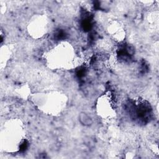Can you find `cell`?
<instances>
[{
	"mask_svg": "<svg viewBox=\"0 0 159 159\" xmlns=\"http://www.w3.org/2000/svg\"><path fill=\"white\" fill-rule=\"evenodd\" d=\"M79 121L85 127L91 126L93 124V119L92 118L86 113L85 112H81L78 116Z\"/></svg>",
	"mask_w": 159,
	"mask_h": 159,
	"instance_id": "1",
	"label": "cell"
}]
</instances>
